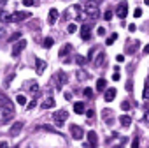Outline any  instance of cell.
Returning <instances> with one entry per match:
<instances>
[{
    "mask_svg": "<svg viewBox=\"0 0 149 148\" xmlns=\"http://www.w3.org/2000/svg\"><path fill=\"white\" fill-rule=\"evenodd\" d=\"M119 122H121V125H123V127H130V125H132V118H130L128 115L119 116Z\"/></svg>",
    "mask_w": 149,
    "mask_h": 148,
    "instance_id": "18",
    "label": "cell"
},
{
    "mask_svg": "<svg viewBox=\"0 0 149 148\" xmlns=\"http://www.w3.org/2000/svg\"><path fill=\"white\" fill-rule=\"evenodd\" d=\"M144 2H146V4H147V6H149V0H144Z\"/></svg>",
    "mask_w": 149,
    "mask_h": 148,
    "instance_id": "49",
    "label": "cell"
},
{
    "mask_svg": "<svg viewBox=\"0 0 149 148\" xmlns=\"http://www.w3.org/2000/svg\"><path fill=\"white\" fill-rule=\"evenodd\" d=\"M84 97L91 99V97H93V90H91V88H84Z\"/></svg>",
    "mask_w": 149,
    "mask_h": 148,
    "instance_id": "30",
    "label": "cell"
},
{
    "mask_svg": "<svg viewBox=\"0 0 149 148\" xmlns=\"http://www.w3.org/2000/svg\"><path fill=\"white\" fill-rule=\"evenodd\" d=\"M116 148H125V146H123V144H119V146H116Z\"/></svg>",
    "mask_w": 149,
    "mask_h": 148,
    "instance_id": "48",
    "label": "cell"
},
{
    "mask_svg": "<svg viewBox=\"0 0 149 148\" xmlns=\"http://www.w3.org/2000/svg\"><path fill=\"white\" fill-rule=\"evenodd\" d=\"M54 104H56V102H54V99H53V97H47V99L42 102V109H49V108H54Z\"/></svg>",
    "mask_w": 149,
    "mask_h": 148,
    "instance_id": "17",
    "label": "cell"
},
{
    "mask_svg": "<svg viewBox=\"0 0 149 148\" xmlns=\"http://www.w3.org/2000/svg\"><path fill=\"white\" fill-rule=\"evenodd\" d=\"M58 16H60V13L53 7V9H49V14H47V23L49 25H54L56 23V20H58Z\"/></svg>",
    "mask_w": 149,
    "mask_h": 148,
    "instance_id": "12",
    "label": "cell"
},
{
    "mask_svg": "<svg viewBox=\"0 0 149 148\" xmlns=\"http://www.w3.org/2000/svg\"><path fill=\"white\" fill-rule=\"evenodd\" d=\"M133 16H135V18H140V16H142V9H135V11H133Z\"/></svg>",
    "mask_w": 149,
    "mask_h": 148,
    "instance_id": "32",
    "label": "cell"
},
{
    "mask_svg": "<svg viewBox=\"0 0 149 148\" xmlns=\"http://www.w3.org/2000/svg\"><path fill=\"white\" fill-rule=\"evenodd\" d=\"M68 53H70V44H63V48L60 49V56L63 58V56H67Z\"/></svg>",
    "mask_w": 149,
    "mask_h": 148,
    "instance_id": "21",
    "label": "cell"
},
{
    "mask_svg": "<svg viewBox=\"0 0 149 148\" xmlns=\"http://www.w3.org/2000/svg\"><path fill=\"white\" fill-rule=\"evenodd\" d=\"M144 118H146V122H147V123H149V111H147V113H146V116H144Z\"/></svg>",
    "mask_w": 149,
    "mask_h": 148,
    "instance_id": "47",
    "label": "cell"
},
{
    "mask_svg": "<svg viewBox=\"0 0 149 148\" xmlns=\"http://www.w3.org/2000/svg\"><path fill=\"white\" fill-rule=\"evenodd\" d=\"M88 141H90V148H97V143H98V136H97V132L95 130H90L88 132Z\"/></svg>",
    "mask_w": 149,
    "mask_h": 148,
    "instance_id": "11",
    "label": "cell"
},
{
    "mask_svg": "<svg viewBox=\"0 0 149 148\" xmlns=\"http://www.w3.org/2000/svg\"><path fill=\"white\" fill-rule=\"evenodd\" d=\"M0 106L7 108L9 111H14V104H13V102H11V99H9V97H6L2 92H0Z\"/></svg>",
    "mask_w": 149,
    "mask_h": 148,
    "instance_id": "6",
    "label": "cell"
},
{
    "mask_svg": "<svg viewBox=\"0 0 149 148\" xmlns=\"http://www.w3.org/2000/svg\"><path fill=\"white\" fill-rule=\"evenodd\" d=\"M97 32H98V35H105V28H104V27H98Z\"/></svg>",
    "mask_w": 149,
    "mask_h": 148,
    "instance_id": "37",
    "label": "cell"
},
{
    "mask_svg": "<svg viewBox=\"0 0 149 148\" xmlns=\"http://www.w3.org/2000/svg\"><path fill=\"white\" fill-rule=\"evenodd\" d=\"M116 39H118V34H112L111 37H107V41H105V44H107V46H111V44H112V42H114Z\"/></svg>",
    "mask_w": 149,
    "mask_h": 148,
    "instance_id": "25",
    "label": "cell"
},
{
    "mask_svg": "<svg viewBox=\"0 0 149 148\" xmlns=\"http://www.w3.org/2000/svg\"><path fill=\"white\" fill-rule=\"evenodd\" d=\"M112 80H114V81H118V80H119V74H118V70H116V74H112Z\"/></svg>",
    "mask_w": 149,
    "mask_h": 148,
    "instance_id": "44",
    "label": "cell"
},
{
    "mask_svg": "<svg viewBox=\"0 0 149 148\" xmlns=\"http://www.w3.org/2000/svg\"><path fill=\"white\" fill-rule=\"evenodd\" d=\"M26 18H30V13L16 11V13H13V14L9 16V21H11V23H14V21H23V20H26Z\"/></svg>",
    "mask_w": 149,
    "mask_h": 148,
    "instance_id": "3",
    "label": "cell"
},
{
    "mask_svg": "<svg viewBox=\"0 0 149 148\" xmlns=\"http://www.w3.org/2000/svg\"><path fill=\"white\" fill-rule=\"evenodd\" d=\"M23 129V122H14L13 127H11V136H18Z\"/></svg>",
    "mask_w": 149,
    "mask_h": 148,
    "instance_id": "13",
    "label": "cell"
},
{
    "mask_svg": "<svg viewBox=\"0 0 149 148\" xmlns=\"http://www.w3.org/2000/svg\"><path fill=\"white\" fill-rule=\"evenodd\" d=\"M70 130H72V137L74 139H83L84 132H83V129L79 125H70Z\"/></svg>",
    "mask_w": 149,
    "mask_h": 148,
    "instance_id": "9",
    "label": "cell"
},
{
    "mask_svg": "<svg viewBox=\"0 0 149 148\" xmlns=\"http://www.w3.org/2000/svg\"><path fill=\"white\" fill-rule=\"evenodd\" d=\"M23 4H25L26 7H30V6H35V2H33V0H23Z\"/></svg>",
    "mask_w": 149,
    "mask_h": 148,
    "instance_id": "34",
    "label": "cell"
},
{
    "mask_svg": "<svg viewBox=\"0 0 149 148\" xmlns=\"http://www.w3.org/2000/svg\"><path fill=\"white\" fill-rule=\"evenodd\" d=\"M132 148H139V137H133V141H132Z\"/></svg>",
    "mask_w": 149,
    "mask_h": 148,
    "instance_id": "35",
    "label": "cell"
},
{
    "mask_svg": "<svg viewBox=\"0 0 149 148\" xmlns=\"http://www.w3.org/2000/svg\"><path fill=\"white\" fill-rule=\"evenodd\" d=\"M142 97H144L146 101H149V83H146V88H144V94H142Z\"/></svg>",
    "mask_w": 149,
    "mask_h": 148,
    "instance_id": "27",
    "label": "cell"
},
{
    "mask_svg": "<svg viewBox=\"0 0 149 148\" xmlns=\"http://www.w3.org/2000/svg\"><path fill=\"white\" fill-rule=\"evenodd\" d=\"M13 115H14V111H9L7 108L0 106V123H6V122L13 120Z\"/></svg>",
    "mask_w": 149,
    "mask_h": 148,
    "instance_id": "4",
    "label": "cell"
},
{
    "mask_svg": "<svg viewBox=\"0 0 149 148\" xmlns=\"http://www.w3.org/2000/svg\"><path fill=\"white\" fill-rule=\"evenodd\" d=\"M132 87H133V83H132V81H128V85H126V90H128V92H132V90H133Z\"/></svg>",
    "mask_w": 149,
    "mask_h": 148,
    "instance_id": "42",
    "label": "cell"
},
{
    "mask_svg": "<svg viewBox=\"0 0 149 148\" xmlns=\"http://www.w3.org/2000/svg\"><path fill=\"white\" fill-rule=\"evenodd\" d=\"M104 63H105V53L100 51V53L97 55V58H95V65H97V67H102Z\"/></svg>",
    "mask_w": 149,
    "mask_h": 148,
    "instance_id": "16",
    "label": "cell"
},
{
    "mask_svg": "<svg viewBox=\"0 0 149 148\" xmlns=\"http://www.w3.org/2000/svg\"><path fill=\"white\" fill-rule=\"evenodd\" d=\"M0 148H9V143L7 141H0Z\"/></svg>",
    "mask_w": 149,
    "mask_h": 148,
    "instance_id": "40",
    "label": "cell"
},
{
    "mask_svg": "<svg viewBox=\"0 0 149 148\" xmlns=\"http://www.w3.org/2000/svg\"><path fill=\"white\" fill-rule=\"evenodd\" d=\"M74 111H76L77 115H83L84 113V102H76L74 104Z\"/></svg>",
    "mask_w": 149,
    "mask_h": 148,
    "instance_id": "19",
    "label": "cell"
},
{
    "mask_svg": "<svg viewBox=\"0 0 149 148\" xmlns=\"http://www.w3.org/2000/svg\"><path fill=\"white\" fill-rule=\"evenodd\" d=\"M40 129H44V130H49V132H56V130H54V129H53L51 125H42Z\"/></svg>",
    "mask_w": 149,
    "mask_h": 148,
    "instance_id": "33",
    "label": "cell"
},
{
    "mask_svg": "<svg viewBox=\"0 0 149 148\" xmlns=\"http://www.w3.org/2000/svg\"><path fill=\"white\" fill-rule=\"evenodd\" d=\"M144 53H146V55H149V44H146V48H144Z\"/></svg>",
    "mask_w": 149,
    "mask_h": 148,
    "instance_id": "45",
    "label": "cell"
},
{
    "mask_svg": "<svg viewBox=\"0 0 149 148\" xmlns=\"http://www.w3.org/2000/svg\"><path fill=\"white\" fill-rule=\"evenodd\" d=\"M35 67H37V74H42V72L46 70V62L40 60V58H37V60H35Z\"/></svg>",
    "mask_w": 149,
    "mask_h": 148,
    "instance_id": "15",
    "label": "cell"
},
{
    "mask_svg": "<svg viewBox=\"0 0 149 148\" xmlns=\"http://www.w3.org/2000/svg\"><path fill=\"white\" fill-rule=\"evenodd\" d=\"M121 109H125V111H128V109H130V102H128V101H125V102H121Z\"/></svg>",
    "mask_w": 149,
    "mask_h": 148,
    "instance_id": "31",
    "label": "cell"
},
{
    "mask_svg": "<svg viewBox=\"0 0 149 148\" xmlns=\"http://www.w3.org/2000/svg\"><path fill=\"white\" fill-rule=\"evenodd\" d=\"M16 102H18V104H21V106H25V104H26V97H25L23 94H19V95L16 97Z\"/></svg>",
    "mask_w": 149,
    "mask_h": 148,
    "instance_id": "23",
    "label": "cell"
},
{
    "mask_svg": "<svg viewBox=\"0 0 149 148\" xmlns=\"http://www.w3.org/2000/svg\"><path fill=\"white\" fill-rule=\"evenodd\" d=\"M86 116H88V118H93V116H95V111H93V109H88V111H86Z\"/></svg>",
    "mask_w": 149,
    "mask_h": 148,
    "instance_id": "36",
    "label": "cell"
},
{
    "mask_svg": "<svg viewBox=\"0 0 149 148\" xmlns=\"http://www.w3.org/2000/svg\"><path fill=\"white\" fill-rule=\"evenodd\" d=\"M19 37H21V32H14V34L9 37V42H14V41H18Z\"/></svg>",
    "mask_w": 149,
    "mask_h": 148,
    "instance_id": "24",
    "label": "cell"
},
{
    "mask_svg": "<svg viewBox=\"0 0 149 148\" xmlns=\"http://www.w3.org/2000/svg\"><path fill=\"white\" fill-rule=\"evenodd\" d=\"M53 44H54V39H53V37H46V39H44V48H47V49H49Z\"/></svg>",
    "mask_w": 149,
    "mask_h": 148,
    "instance_id": "22",
    "label": "cell"
},
{
    "mask_svg": "<svg viewBox=\"0 0 149 148\" xmlns=\"http://www.w3.org/2000/svg\"><path fill=\"white\" fill-rule=\"evenodd\" d=\"M84 78H86V76H84V72L79 70V72H77V80H84Z\"/></svg>",
    "mask_w": 149,
    "mask_h": 148,
    "instance_id": "39",
    "label": "cell"
},
{
    "mask_svg": "<svg viewBox=\"0 0 149 148\" xmlns=\"http://www.w3.org/2000/svg\"><path fill=\"white\" fill-rule=\"evenodd\" d=\"M76 62H77L79 65H84V63H86V58L81 56V55H77V56H76Z\"/></svg>",
    "mask_w": 149,
    "mask_h": 148,
    "instance_id": "29",
    "label": "cell"
},
{
    "mask_svg": "<svg viewBox=\"0 0 149 148\" xmlns=\"http://www.w3.org/2000/svg\"><path fill=\"white\" fill-rule=\"evenodd\" d=\"M104 20H107V21H111V20H112V11H111V9H107V11H105Z\"/></svg>",
    "mask_w": 149,
    "mask_h": 148,
    "instance_id": "28",
    "label": "cell"
},
{
    "mask_svg": "<svg viewBox=\"0 0 149 148\" xmlns=\"http://www.w3.org/2000/svg\"><path fill=\"white\" fill-rule=\"evenodd\" d=\"M67 116H68V113H67L65 109H61V111H56V113L53 115V120H54V123H56L58 127H61V125L65 123Z\"/></svg>",
    "mask_w": 149,
    "mask_h": 148,
    "instance_id": "2",
    "label": "cell"
},
{
    "mask_svg": "<svg viewBox=\"0 0 149 148\" xmlns=\"http://www.w3.org/2000/svg\"><path fill=\"white\" fill-rule=\"evenodd\" d=\"M105 87H107V81H105L104 78H100V80L97 81V90L102 92V90H105Z\"/></svg>",
    "mask_w": 149,
    "mask_h": 148,
    "instance_id": "20",
    "label": "cell"
},
{
    "mask_svg": "<svg viewBox=\"0 0 149 148\" xmlns=\"http://www.w3.org/2000/svg\"><path fill=\"white\" fill-rule=\"evenodd\" d=\"M76 30H77V25H76V23H70V25L67 27V32H68V34H74Z\"/></svg>",
    "mask_w": 149,
    "mask_h": 148,
    "instance_id": "26",
    "label": "cell"
},
{
    "mask_svg": "<svg viewBox=\"0 0 149 148\" xmlns=\"http://www.w3.org/2000/svg\"><path fill=\"white\" fill-rule=\"evenodd\" d=\"M4 32H6V30H4V27H0V37L4 35Z\"/></svg>",
    "mask_w": 149,
    "mask_h": 148,
    "instance_id": "46",
    "label": "cell"
},
{
    "mask_svg": "<svg viewBox=\"0 0 149 148\" xmlns=\"http://www.w3.org/2000/svg\"><path fill=\"white\" fill-rule=\"evenodd\" d=\"M90 30H91V25H90V23H84V25L81 27V39H83V41H90V37H91Z\"/></svg>",
    "mask_w": 149,
    "mask_h": 148,
    "instance_id": "8",
    "label": "cell"
},
{
    "mask_svg": "<svg viewBox=\"0 0 149 148\" xmlns=\"http://www.w3.org/2000/svg\"><path fill=\"white\" fill-rule=\"evenodd\" d=\"M54 81H56V87H61V85H65L67 81H68V76H67V74L65 72H56L54 74Z\"/></svg>",
    "mask_w": 149,
    "mask_h": 148,
    "instance_id": "7",
    "label": "cell"
},
{
    "mask_svg": "<svg viewBox=\"0 0 149 148\" xmlns=\"http://www.w3.org/2000/svg\"><path fill=\"white\" fill-rule=\"evenodd\" d=\"M35 104H37V101L33 99V101H32V102H30V104H28L26 108H28V109H33V108H35Z\"/></svg>",
    "mask_w": 149,
    "mask_h": 148,
    "instance_id": "38",
    "label": "cell"
},
{
    "mask_svg": "<svg viewBox=\"0 0 149 148\" xmlns=\"http://www.w3.org/2000/svg\"><path fill=\"white\" fill-rule=\"evenodd\" d=\"M116 60L121 63V62H125V56H123V55H118V56H116Z\"/></svg>",
    "mask_w": 149,
    "mask_h": 148,
    "instance_id": "41",
    "label": "cell"
},
{
    "mask_svg": "<svg viewBox=\"0 0 149 148\" xmlns=\"http://www.w3.org/2000/svg\"><path fill=\"white\" fill-rule=\"evenodd\" d=\"M116 14H118V18H126V14H128V6H126V2H123V4L118 6Z\"/></svg>",
    "mask_w": 149,
    "mask_h": 148,
    "instance_id": "10",
    "label": "cell"
},
{
    "mask_svg": "<svg viewBox=\"0 0 149 148\" xmlns=\"http://www.w3.org/2000/svg\"><path fill=\"white\" fill-rule=\"evenodd\" d=\"M135 28H137V27H135L133 23H132V25H128V30H130V32H135Z\"/></svg>",
    "mask_w": 149,
    "mask_h": 148,
    "instance_id": "43",
    "label": "cell"
},
{
    "mask_svg": "<svg viewBox=\"0 0 149 148\" xmlns=\"http://www.w3.org/2000/svg\"><path fill=\"white\" fill-rule=\"evenodd\" d=\"M25 46H26V41L25 39H21V41H18L16 44H13V49H11V55L13 56H19V53L25 49Z\"/></svg>",
    "mask_w": 149,
    "mask_h": 148,
    "instance_id": "5",
    "label": "cell"
},
{
    "mask_svg": "<svg viewBox=\"0 0 149 148\" xmlns=\"http://www.w3.org/2000/svg\"><path fill=\"white\" fill-rule=\"evenodd\" d=\"M104 97H105V102H112L114 97H116V88H107Z\"/></svg>",
    "mask_w": 149,
    "mask_h": 148,
    "instance_id": "14",
    "label": "cell"
},
{
    "mask_svg": "<svg viewBox=\"0 0 149 148\" xmlns=\"http://www.w3.org/2000/svg\"><path fill=\"white\" fill-rule=\"evenodd\" d=\"M84 13H86V16L88 18H97V16H100V11H98V4H95V2H90L84 6V9H83Z\"/></svg>",
    "mask_w": 149,
    "mask_h": 148,
    "instance_id": "1",
    "label": "cell"
}]
</instances>
